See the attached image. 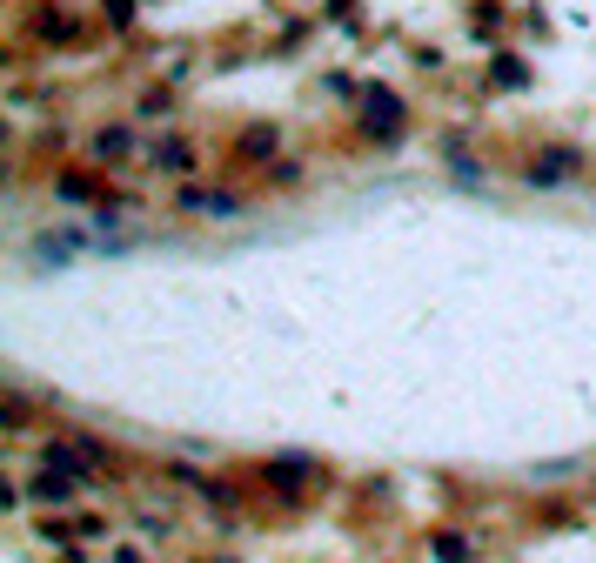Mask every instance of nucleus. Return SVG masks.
<instances>
[{
    "label": "nucleus",
    "mask_w": 596,
    "mask_h": 563,
    "mask_svg": "<svg viewBox=\"0 0 596 563\" xmlns=\"http://www.w3.org/2000/svg\"><path fill=\"white\" fill-rule=\"evenodd\" d=\"M570 175H583V155H576V148H543V155L530 161V181H570Z\"/></svg>",
    "instance_id": "obj_1"
}]
</instances>
